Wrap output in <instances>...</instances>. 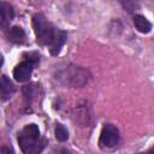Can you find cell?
Wrapping results in <instances>:
<instances>
[{
  "label": "cell",
  "mask_w": 154,
  "mask_h": 154,
  "mask_svg": "<svg viewBox=\"0 0 154 154\" xmlns=\"http://www.w3.org/2000/svg\"><path fill=\"white\" fill-rule=\"evenodd\" d=\"M32 26L37 43L41 46H48L51 54L58 55L66 41V32L55 28L42 13H36L32 17Z\"/></svg>",
  "instance_id": "6da1fadb"
},
{
  "label": "cell",
  "mask_w": 154,
  "mask_h": 154,
  "mask_svg": "<svg viewBox=\"0 0 154 154\" xmlns=\"http://www.w3.org/2000/svg\"><path fill=\"white\" fill-rule=\"evenodd\" d=\"M55 82L65 88H81L90 79V72L77 65H67L59 69L54 75Z\"/></svg>",
  "instance_id": "7a4b0ae2"
},
{
  "label": "cell",
  "mask_w": 154,
  "mask_h": 154,
  "mask_svg": "<svg viewBox=\"0 0 154 154\" xmlns=\"http://www.w3.org/2000/svg\"><path fill=\"white\" fill-rule=\"evenodd\" d=\"M18 143L20 149L26 154L40 153L46 146V141L41 138L40 130L36 124H28L22 129L18 134Z\"/></svg>",
  "instance_id": "3957f363"
},
{
  "label": "cell",
  "mask_w": 154,
  "mask_h": 154,
  "mask_svg": "<svg viewBox=\"0 0 154 154\" xmlns=\"http://www.w3.org/2000/svg\"><path fill=\"white\" fill-rule=\"evenodd\" d=\"M119 138H120V136H119L118 129L113 124H105L101 130V134H100L99 144L101 148L109 149L118 144Z\"/></svg>",
  "instance_id": "277c9868"
},
{
  "label": "cell",
  "mask_w": 154,
  "mask_h": 154,
  "mask_svg": "<svg viewBox=\"0 0 154 154\" xmlns=\"http://www.w3.org/2000/svg\"><path fill=\"white\" fill-rule=\"evenodd\" d=\"M36 64L30 60V59H25L23 61H20L19 64L16 65V67L13 69V77L17 82H26L30 79L34 66Z\"/></svg>",
  "instance_id": "5b68a950"
},
{
  "label": "cell",
  "mask_w": 154,
  "mask_h": 154,
  "mask_svg": "<svg viewBox=\"0 0 154 154\" xmlns=\"http://www.w3.org/2000/svg\"><path fill=\"white\" fill-rule=\"evenodd\" d=\"M13 8L7 2H1V28L6 30L13 19Z\"/></svg>",
  "instance_id": "8992f818"
},
{
  "label": "cell",
  "mask_w": 154,
  "mask_h": 154,
  "mask_svg": "<svg viewBox=\"0 0 154 154\" xmlns=\"http://www.w3.org/2000/svg\"><path fill=\"white\" fill-rule=\"evenodd\" d=\"M25 32L20 26H12L7 31V38L10 42L16 43V45H22L25 42Z\"/></svg>",
  "instance_id": "52a82bcc"
},
{
  "label": "cell",
  "mask_w": 154,
  "mask_h": 154,
  "mask_svg": "<svg viewBox=\"0 0 154 154\" xmlns=\"http://www.w3.org/2000/svg\"><path fill=\"white\" fill-rule=\"evenodd\" d=\"M0 93H1V99H2V101L11 99L12 95H13V93H14V87H13L12 82H11L5 75L1 77Z\"/></svg>",
  "instance_id": "ba28073f"
},
{
  "label": "cell",
  "mask_w": 154,
  "mask_h": 154,
  "mask_svg": "<svg viewBox=\"0 0 154 154\" xmlns=\"http://www.w3.org/2000/svg\"><path fill=\"white\" fill-rule=\"evenodd\" d=\"M134 25L142 34H148L152 30L150 22L144 16H142V14H135L134 16Z\"/></svg>",
  "instance_id": "9c48e42d"
},
{
  "label": "cell",
  "mask_w": 154,
  "mask_h": 154,
  "mask_svg": "<svg viewBox=\"0 0 154 154\" xmlns=\"http://www.w3.org/2000/svg\"><path fill=\"white\" fill-rule=\"evenodd\" d=\"M54 134H55V138L60 142H65L69 138V131L63 124H57Z\"/></svg>",
  "instance_id": "30bf717a"
},
{
  "label": "cell",
  "mask_w": 154,
  "mask_h": 154,
  "mask_svg": "<svg viewBox=\"0 0 154 154\" xmlns=\"http://www.w3.org/2000/svg\"><path fill=\"white\" fill-rule=\"evenodd\" d=\"M120 1H123V2L125 4V2H128V1H130V0H120Z\"/></svg>",
  "instance_id": "8fae6325"
},
{
  "label": "cell",
  "mask_w": 154,
  "mask_h": 154,
  "mask_svg": "<svg viewBox=\"0 0 154 154\" xmlns=\"http://www.w3.org/2000/svg\"><path fill=\"white\" fill-rule=\"evenodd\" d=\"M149 152H154V148H152V149H149Z\"/></svg>",
  "instance_id": "7c38bea8"
}]
</instances>
